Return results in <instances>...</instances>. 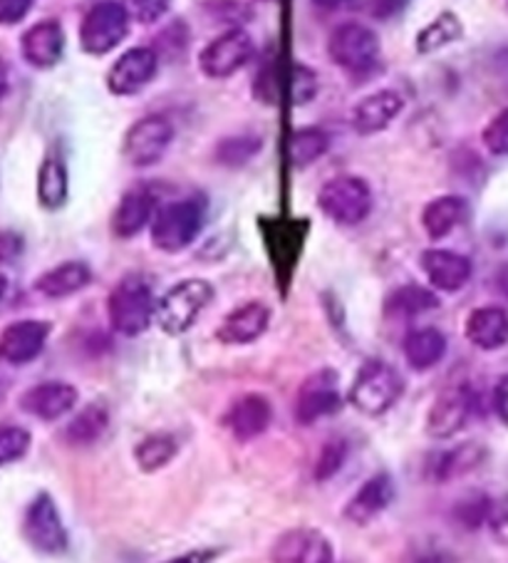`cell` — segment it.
<instances>
[{
  "label": "cell",
  "instance_id": "19",
  "mask_svg": "<svg viewBox=\"0 0 508 563\" xmlns=\"http://www.w3.org/2000/svg\"><path fill=\"white\" fill-rule=\"evenodd\" d=\"M77 387L70 383H41L31 387V390L23 393L21 407L27 412L37 417V420L53 422L60 420L77 405Z\"/></svg>",
  "mask_w": 508,
  "mask_h": 563
},
{
  "label": "cell",
  "instance_id": "2",
  "mask_svg": "<svg viewBox=\"0 0 508 563\" xmlns=\"http://www.w3.org/2000/svg\"><path fill=\"white\" fill-rule=\"evenodd\" d=\"M213 300V288L209 280L203 278H189L181 280L174 288L156 300V325H159L166 335H184L187 330L197 323Z\"/></svg>",
  "mask_w": 508,
  "mask_h": 563
},
{
  "label": "cell",
  "instance_id": "30",
  "mask_svg": "<svg viewBox=\"0 0 508 563\" xmlns=\"http://www.w3.org/2000/svg\"><path fill=\"white\" fill-rule=\"evenodd\" d=\"M439 308V298L422 286H399L385 300V313L389 318H417Z\"/></svg>",
  "mask_w": 508,
  "mask_h": 563
},
{
  "label": "cell",
  "instance_id": "10",
  "mask_svg": "<svg viewBox=\"0 0 508 563\" xmlns=\"http://www.w3.org/2000/svg\"><path fill=\"white\" fill-rule=\"evenodd\" d=\"M174 140V128L166 118L159 114H152V118H144L132 130L126 132L124 137V157L132 167H152V164L159 162L169 144Z\"/></svg>",
  "mask_w": 508,
  "mask_h": 563
},
{
  "label": "cell",
  "instance_id": "43",
  "mask_svg": "<svg viewBox=\"0 0 508 563\" xmlns=\"http://www.w3.org/2000/svg\"><path fill=\"white\" fill-rule=\"evenodd\" d=\"M486 527L492 529V537L508 547V494H504L501 499L492 501V511H488V521Z\"/></svg>",
  "mask_w": 508,
  "mask_h": 563
},
{
  "label": "cell",
  "instance_id": "23",
  "mask_svg": "<svg viewBox=\"0 0 508 563\" xmlns=\"http://www.w3.org/2000/svg\"><path fill=\"white\" fill-rule=\"evenodd\" d=\"M63 47H65V33H63V25L57 21L35 23L31 31L23 35V43H21L23 57L33 67H53L63 57Z\"/></svg>",
  "mask_w": 508,
  "mask_h": 563
},
{
  "label": "cell",
  "instance_id": "11",
  "mask_svg": "<svg viewBox=\"0 0 508 563\" xmlns=\"http://www.w3.org/2000/svg\"><path fill=\"white\" fill-rule=\"evenodd\" d=\"M340 407H343V397H340V377L335 371L322 367L300 385L296 397V417L300 424H312L322 417L335 415Z\"/></svg>",
  "mask_w": 508,
  "mask_h": 563
},
{
  "label": "cell",
  "instance_id": "20",
  "mask_svg": "<svg viewBox=\"0 0 508 563\" xmlns=\"http://www.w3.org/2000/svg\"><path fill=\"white\" fill-rule=\"evenodd\" d=\"M270 420H273L270 402L263 395L251 393V395L239 397V400L231 405V410L227 415V427L236 440L249 442L266 432L270 427Z\"/></svg>",
  "mask_w": 508,
  "mask_h": 563
},
{
  "label": "cell",
  "instance_id": "15",
  "mask_svg": "<svg viewBox=\"0 0 508 563\" xmlns=\"http://www.w3.org/2000/svg\"><path fill=\"white\" fill-rule=\"evenodd\" d=\"M156 70H159V57H156L154 51H150V47H132L112 65L110 75H107V87L120 97L134 95L154 80Z\"/></svg>",
  "mask_w": 508,
  "mask_h": 563
},
{
  "label": "cell",
  "instance_id": "47",
  "mask_svg": "<svg viewBox=\"0 0 508 563\" xmlns=\"http://www.w3.org/2000/svg\"><path fill=\"white\" fill-rule=\"evenodd\" d=\"M494 407H496V415L498 420H501L508 427V375L501 377L494 390Z\"/></svg>",
  "mask_w": 508,
  "mask_h": 563
},
{
  "label": "cell",
  "instance_id": "4",
  "mask_svg": "<svg viewBox=\"0 0 508 563\" xmlns=\"http://www.w3.org/2000/svg\"><path fill=\"white\" fill-rule=\"evenodd\" d=\"M203 227V207L197 199L172 201L156 211L152 221V244L164 254H179L194 244Z\"/></svg>",
  "mask_w": 508,
  "mask_h": 563
},
{
  "label": "cell",
  "instance_id": "44",
  "mask_svg": "<svg viewBox=\"0 0 508 563\" xmlns=\"http://www.w3.org/2000/svg\"><path fill=\"white\" fill-rule=\"evenodd\" d=\"M33 0H0V25H15L31 13Z\"/></svg>",
  "mask_w": 508,
  "mask_h": 563
},
{
  "label": "cell",
  "instance_id": "9",
  "mask_svg": "<svg viewBox=\"0 0 508 563\" xmlns=\"http://www.w3.org/2000/svg\"><path fill=\"white\" fill-rule=\"evenodd\" d=\"M476 412V395L468 385L449 387L437 397L432 410L427 415V434L434 440H449L462 432Z\"/></svg>",
  "mask_w": 508,
  "mask_h": 563
},
{
  "label": "cell",
  "instance_id": "51",
  "mask_svg": "<svg viewBox=\"0 0 508 563\" xmlns=\"http://www.w3.org/2000/svg\"><path fill=\"white\" fill-rule=\"evenodd\" d=\"M5 288H8V280H5V276H0V298H3Z\"/></svg>",
  "mask_w": 508,
  "mask_h": 563
},
{
  "label": "cell",
  "instance_id": "28",
  "mask_svg": "<svg viewBox=\"0 0 508 563\" xmlns=\"http://www.w3.org/2000/svg\"><path fill=\"white\" fill-rule=\"evenodd\" d=\"M466 201L462 197H454V194L429 201L422 213V227L427 236L434 241L449 236L466 219Z\"/></svg>",
  "mask_w": 508,
  "mask_h": 563
},
{
  "label": "cell",
  "instance_id": "24",
  "mask_svg": "<svg viewBox=\"0 0 508 563\" xmlns=\"http://www.w3.org/2000/svg\"><path fill=\"white\" fill-rule=\"evenodd\" d=\"M306 221L276 219L270 223V229H266V244L276 271H292V266H296L302 239H306Z\"/></svg>",
  "mask_w": 508,
  "mask_h": 563
},
{
  "label": "cell",
  "instance_id": "8",
  "mask_svg": "<svg viewBox=\"0 0 508 563\" xmlns=\"http://www.w3.org/2000/svg\"><path fill=\"white\" fill-rule=\"evenodd\" d=\"M332 63L350 73H363L373 67L379 55L377 35L363 23H343L335 27L328 41Z\"/></svg>",
  "mask_w": 508,
  "mask_h": 563
},
{
  "label": "cell",
  "instance_id": "18",
  "mask_svg": "<svg viewBox=\"0 0 508 563\" xmlns=\"http://www.w3.org/2000/svg\"><path fill=\"white\" fill-rule=\"evenodd\" d=\"M422 271L437 290L456 294L472 278V261L462 254H454V251L429 249L422 254Z\"/></svg>",
  "mask_w": 508,
  "mask_h": 563
},
{
  "label": "cell",
  "instance_id": "46",
  "mask_svg": "<svg viewBox=\"0 0 508 563\" xmlns=\"http://www.w3.org/2000/svg\"><path fill=\"white\" fill-rule=\"evenodd\" d=\"M219 556H221V549L207 547V549L187 551V553H181V556L169 559V561H164V563H213Z\"/></svg>",
  "mask_w": 508,
  "mask_h": 563
},
{
  "label": "cell",
  "instance_id": "32",
  "mask_svg": "<svg viewBox=\"0 0 508 563\" xmlns=\"http://www.w3.org/2000/svg\"><path fill=\"white\" fill-rule=\"evenodd\" d=\"M330 150V137L318 128H302L290 134L288 157L292 167H308Z\"/></svg>",
  "mask_w": 508,
  "mask_h": 563
},
{
  "label": "cell",
  "instance_id": "22",
  "mask_svg": "<svg viewBox=\"0 0 508 563\" xmlns=\"http://www.w3.org/2000/svg\"><path fill=\"white\" fill-rule=\"evenodd\" d=\"M466 338L478 351H498L508 343V310L498 306L476 308L466 318Z\"/></svg>",
  "mask_w": 508,
  "mask_h": 563
},
{
  "label": "cell",
  "instance_id": "31",
  "mask_svg": "<svg viewBox=\"0 0 508 563\" xmlns=\"http://www.w3.org/2000/svg\"><path fill=\"white\" fill-rule=\"evenodd\" d=\"M110 427V412H107L104 405H87L85 410L75 417V420L67 424V442L75 446H87L95 444Z\"/></svg>",
  "mask_w": 508,
  "mask_h": 563
},
{
  "label": "cell",
  "instance_id": "16",
  "mask_svg": "<svg viewBox=\"0 0 508 563\" xmlns=\"http://www.w3.org/2000/svg\"><path fill=\"white\" fill-rule=\"evenodd\" d=\"M395 499V482L389 474L369 477L345 507V519L355 527H367L377 517H383Z\"/></svg>",
  "mask_w": 508,
  "mask_h": 563
},
{
  "label": "cell",
  "instance_id": "34",
  "mask_svg": "<svg viewBox=\"0 0 508 563\" xmlns=\"http://www.w3.org/2000/svg\"><path fill=\"white\" fill-rule=\"evenodd\" d=\"M179 444L172 434H152L136 444L134 460L142 472H156L177 457Z\"/></svg>",
  "mask_w": 508,
  "mask_h": 563
},
{
  "label": "cell",
  "instance_id": "29",
  "mask_svg": "<svg viewBox=\"0 0 508 563\" xmlns=\"http://www.w3.org/2000/svg\"><path fill=\"white\" fill-rule=\"evenodd\" d=\"M484 457H486V450L482 444H472V442L459 444L456 450L439 454L437 460H432V464H429V477L437 482L464 477V474L476 470L478 464L484 462Z\"/></svg>",
  "mask_w": 508,
  "mask_h": 563
},
{
  "label": "cell",
  "instance_id": "36",
  "mask_svg": "<svg viewBox=\"0 0 508 563\" xmlns=\"http://www.w3.org/2000/svg\"><path fill=\"white\" fill-rule=\"evenodd\" d=\"M27 450H31V432L15 424L0 427V467L25 457Z\"/></svg>",
  "mask_w": 508,
  "mask_h": 563
},
{
  "label": "cell",
  "instance_id": "45",
  "mask_svg": "<svg viewBox=\"0 0 508 563\" xmlns=\"http://www.w3.org/2000/svg\"><path fill=\"white\" fill-rule=\"evenodd\" d=\"M409 5V0H369V13H373L377 21H389V18H397Z\"/></svg>",
  "mask_w": 508,
  "mask_h": 563
},
{
  "label": "cell",
  "instance_id": "41",
  "mask_svg": "<svg viewBox=\"0 0 508 563\" xmlns=\"http://www.w3.org/2000/svg\"><path fill=\"white\" fill-rule=\"evenodd\" d=\"M318 92V77L306 65H296L292 70V80H290V95H292V104H306Z\"/></svg>",
  "mask_w": 508,
  "mask_h": 563
},
{
  "label": "cell",
  "instance_id": "26",
  "mask_svg": "<svg viewBox=\"0 0 508 563\" xmlns=\"http://www.w3.org/2000/svg\"><path fill=\"white\" fill-rule=\"evenodd\" d=\"M154 219V199L146 191L124 194L112 217V234L117 239H132Z\"/></svg>",
  "mask_w": 508,
  "mask_h": 563
},
{
  "label": "cell",
  "instance_id": "17",
  "mask_svg": "<svg viewBox=\"0 0 508 563\" xmlns=\"http://www.w3.org/2000/svg\"><path fill=\"white\" fill-rule=\"evenodd\" d=\"M270 323V310L266 303L251 300L223 318V323L217 330V338L227 345H249L256 343L258 338L266 333Z\"/></svg>",
  "mask_w": 508,
  "mask_h": 563
},
{
  "label": "cell",
  "instance_id": "33",
  "mask_svg": "<svg viewBox=\"0 0 508 563\" xmlns=\"http://www.w3.org/2000/svg\"><path fill=\"white\" fill-rule=\"evenodd\" d=\"M37 199L45 209H60L67 201V169L60 159H45L37 174Z\"/></svg>",
  "mask_w": 508,
  "mask_h": 563
},
{
  "label": "cell",
  "instance_id": "25",
  "mask_svg": "<svg viewBox=\"0 0 508 563\" xmlns=\"http://www.w3.org/2000/svg\"><path fill=\"white\" fill-rule=\"evenodd\" d=\"M446 355V338L439 328H415L412 333L405 338V357L409 367L424 373L432 371L434 365L442 363V357Z\"/></svg>",
  "mask_w": 508,
  "mask_h": 563
},
{
  "label": "cell",
  "instance_id": "39",
  "mask_svg": "<svg viewBox=\"0 0 508 563\" xmlns=\"http://www.w3.org/2000/svg\"><path fill=\"white\" fill-rule=\"evenodd\" d=\"M345 457H347V444L343 440L328 442L325 446H322L318 464H316V479H320V482L330 479L332 474H335L340 467H343Z\"/></svg>",
  "mask_w": 508,
  "mask_h": 563
},
{
  "label": "cell",
  "instance_id": "14",
  "mask_svg": "<svg viewBox=\"0 0 508 563\" xmlns=\"http://www.w3.org/2000/svg\"><path fill=\"white\" fill-rule=\"evenodd\" d=\"M51 335L45 320H18L0 333V361L8 365H25L43 353Z\"/></svg>",
  "mask_w": 508,
  "mask_h": 563
},
{
  "label": "cell",
  "instance_id": "1",
  "mask_svg": "<svg viewBox=\"0 0 508 563\" xmlns=\"http://www.w3.org/2000/svg\"><path fill=\"white\" fill-rule=\"evenodd\" d=\"M107 313H110L114 333L124 338L142 335L156 316V300L150 280L144 276H124L112 288L110 300H107Z\"/></svg>",
  "mask_w": 508,
  "mask_h": 563
},
{
  "label": "cell",
  "instance_id": "35",
  "mask_svg": "<svg viewBox=\"0 0 508 563\" xmlns=\"http://www.w3.org/2000/svg\"><path fill=\"white\" fill-rule=\"evenodd\" d=\"M462 37V23L454 13H442L417 35V51L427 55Z\"/></svg>",
  "mask_w": 508,
  "mask_h": 563
},
{
  "label": "cell",
  "instance_id": "49",
  "mask_svg": "<svg viewBox=\"0 0 508 563\" xmlns=\"http://www.w3.org/2000/svg\"><path fill=\"white\" fill-rule=\"evenodd\" d=\"M312 3H316L318 8H322V11H338V8L347 5L350 0H312Z\"/></svg>",
  "mask_w": 508,
  "mask_h": 563
},
{
  "label": "cell",
  "instance_id": "27",
  "mask_svg": "<svg viewBox=\"0 0 508 563\" xmlns=\"http://www.w3.org/2000/svg\"><path fill=\"white\" fill-rule=\"evenodd\" d=\"M90 280H92L90 266L82 264V261H67V264L55 266L37 278L35 288L47 298H67L73 294H80Z\"/></svg>",
  "mask_w": 508,
  "mask_h": 563
},
{
  "label": "cell",
  "instance_id": "42",
  "mask_svg": "<svg viewBox=\"0 0 508 563\" xmlns=\"http://www.w3.org/2000/svg\"><path fill=\"white\" fill-rule=\"evenodd\" d=\"M172 0H126V11L134 18V21H140L144 25L156 23L159 18L166 15L169 11Z\"/></svg>",
  "mask_w": 508,
  "mask_h": 563
},
{
  "label": "cell",
  "instance_id": "50",
  "mask_svg": "<svg viewBox=\"0 0 508 563\" xmlns=\"http://www.w3.org/2000/svg\"><path fill=\"white\" fill-rule=\"evenodd\" d=\"M496 286H498V290H501L504 296H508V264L498 268V274H496Z\"/></svg>",
  "mask_w": 508,
  "mask_h": 563
},
{
  "label": "cell",
  "instance_id": "3",
  "mask_svg": "<svg viewBox=\"0 0 508 563\" xmlns=\"http://www.w3.org/2000/svg\"><path fill=\"white\" fill-rule=\"evenodd\" d=\"M405 383L393 365L385 361H367L350 387V402L367 417L385 415L402 397Z\"/></svg>",
  "mask_w": 508,
  "mask_h": 563
},
{
  "label": "cell",
  "instance_id": "6",
  "mask_svg": "<svg viewBox=\"0 0 508 563\" xmlns=\"http://www.w3.org/2000/svg\"><path fill=\"white\" fill-rule=\"evenodd\" d=\"M130 11L117 0H102L87 11L80 25L82 51L90 55H104L120 45L130 33Z\"/></svg>",
  "mask_w": 508,
  "mask_h": 563
},
{
  "label": "cell",
  "instance_id": "40",
  "mask_svg": "<svg viewBox=\"0 0 508 563\" xmlns=\"http://www.w3.org/2000/svg\"><path fill=\"white\" fill-rule=\"evenodd\" d=\"M484 144L496 157H508V107L486 124Z\"/></svg>",
  "mask_w": 508,
  "mask_h": 563
},
{
  "label": "cell",
  "instance_id": "12",
  "mask_svg": "<svg viewBox=\"0 0 508 563\" xmlns=\"http://www.w3.org/2000/svg\"><path fill=\"white\" fill-rule=\"evenodd\" d=\"M253 57V41L246 31L241 27H231L229 33L219 35L217 41H211L203 47L199 55L201 73L213 80H223L239 73Z\"/></svg>",
  "mask_w": 508,
  "mask_h": 563
},
{
  "label": "cell",
  "instance_id": "37",
  "mask_svg": "<svg viewBox=\"0 0 508 563\" xmlns=\"http://www.w3.org/2000/svg\"><path fill=\"white\" fill-rule=\"evenodd\" d=\"M258 150V137H229L219 144L217 159L221 164H229V167H239V164H246L251 157H256Z\"/></svg>",
  "mask_w": 508,
  "mask_h": 563
},
{
  "label": "cell",
  "instance_id": "5",
  "mask_svg": "<svg viewBox=\"0 0 508 563\" xmlns=\"http://www.w3.org/2000/svg\"><path fill=\"white\" fill-rule=\"evenodd\" d=\"M318 203L328 219L343 223V227H355L373 211V191L367 181L357 177H335L322 184Z\"/></svg>",
  "mask_w": 508,
  "mask_h": 563
},
{
  "label": "cell",
  "instance_id": "48",
  "mask_svg": "<svg viewBox=\"0 0 508 563\" xmlns=\"http://www.w3.org/2000/svg\"><path fill=\"white\" fill-rule=\"evenodd\" d=\"M8 87H11V77H8V65L0 60V100L8 95Z\"/></svg>",
  "mask_w": 508,
  "mask_h": 563
},
{
  "label": "cell",
  "instance_id": "21",
  "mask_svg": "<svg viewBox=\"0 0 508 563\" xmlns=\"http://www.w3.org/2000/svg\"><path fill=\"white\" fill-rule=\"evenodd\" d=\"M402 107V97L395 90H379L375 95H367L353 110V128L357 134H363V137L383 132L399 118Z\"/></svg>",
  "mask_w": 508,
  "mask_h": 563
},
{
  "label": "cell",
  "instance_id": "38",
  "mask_svg": "<svg viewBox=\"0 0 508 563\" xmlns=\"http://www.w3.org/2000/svg\"><path fill=\"white\" fill-rule=\"evenodd\" d=\"M488 511H492V499L484 497V494H468L456 504V519L468 531L484 527L488 521Z\"/></svg>",
  "mask_w": 508,
  "mask_h": 563
},
{
  "label": "cell",
  "instance_id": "13",
  "mask_svg": "<svg viewBox=\"0 0 508 563\" xmlns=\"http://www.w3.org/2000/svg\"><path fill=\"white\" fill-rule=\"evenodd\" d=\"M332 543L310 527L283 531L270 547V563H332Z\"/></svg>",
  "mask_w": 508,
  "mask_h": 563
},
{
  "label": "cell",
  "instance_id": "7",
  "mask_svg": "<svg viewBox=\"0 0 508 563\" xmlns=\"http://www.w3.org/2000/svg\"><path fill=\"white\" fill-rule=\"evenodd\" d=\"M23 533L27 543L35 551L45 553V556H60L67 551V543H70L60 511H57L51 494H37L31 501V507L25 511Z\"/></svg>",
  "mask_w": 508,
  "mask_h": 563
}]
</instances>
